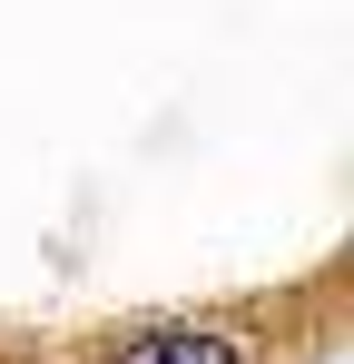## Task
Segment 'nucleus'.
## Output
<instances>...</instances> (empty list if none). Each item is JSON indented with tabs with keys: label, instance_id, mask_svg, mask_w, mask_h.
<instances>
[{
	"label": "nucleus",
	"instance_id": "f257e3e1",
	"mask_svg": "<svg viewBox=\"0 0 354 364\" xmlns=\"http://www.w3.org/2000/svg\"><path fill=\"white\" fill-rule=\"evenodd\" d=\"M109 364H246V355H236V335H217V325H148Z\"/></svg>",
	"mask_w": 354,
	"mask_h": 364
}]
</instances>
